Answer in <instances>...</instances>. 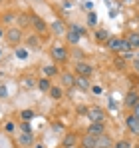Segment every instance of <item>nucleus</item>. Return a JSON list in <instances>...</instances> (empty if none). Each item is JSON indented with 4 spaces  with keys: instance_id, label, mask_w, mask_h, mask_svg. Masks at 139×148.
<instances>
[{
    "instance_id": "1",
    "label": "nucleus",
    "mask_w": 139,
    "mask_h": 148,
    "mask_svg": "<svg viewBox=\"0 0 139 148\" xmlns=\"http://www.w3.org/2000/svg\"><path fill=\"white\" fill-rule=\"evenodd\" d=\"M88 118H90V122H103L105 120V110L101 106H90L88 108Z\"/></svg>"
},
{
    "instance_id": "40",
    "label": "nucleus",
    "mask_w": 139,
    "mask_h": 148,
    "mask_svg": "<svg viewBox=\"0 0 139 148\" xmlns=\"http://www.w3.org/2000/svg\"><path fill=\"white\" fill-rule=\"evenodd\" d=\"M137 60H139V52H137Z\"/></svg>"
},
{
    "instance_id": "17",
    "label": "nucleus",
    "mask_w": 139,
    "mask_h": 148,
    "mask_svg": "<svg viewBox=\"0 0 139 148\" xmlns=\"http://www.w3.org/2000/svg\"><path fill=\"white\" fill-rule=\"evenodd\" d=\"M30 24L34 26L38 32H46V30H48V24L40 18V16H32V18H30Z\"/></svg>"
},
{
    "instance_id": "27",
    "label": "nucleus",
    "mask_w": 139,
    "mask_h": 148,
    "mask_svg": "<svg viewBox=\"0 0 139 148\" xmlns=\"http://www.w3.org/2000/svg\"><path fill=\"white\" fill-rule=\"evenodd\" d=\"M26 44H28V48H38L40 46V40H38V36H30L26 40Z\"/></svg>"
},
{
    "instance_id": "10",
    "label": "nucleus",
    "mask_w": 139,
    "mask_h": 148,
    "mask_svg": "<svg viewBox=\"0 0 139 148\" xmlns=\"http://www.w3.org/2000/svg\"><path fill=\"white\" fill-rule=\"evenodd\" d=\"M80 146L82 148H97V138L86 132V134L80 138Z\"/></svg>"
},
{
    "instance_id": "13",
    "label": "nucleus",
    "mask_w": 139,
    "mask_h": 148,
    "mask_svg": "<svg viewBox=\"0 0 139 148\" xmlns=\"http://www.w3.org/2000/svg\"><path fill=\"white\" fill-rule=\"evenodd\" d=\"M93 38H95V42H103V44H105V42L111 38V34H109L105 28H97L95 34H93Z\"/></svg>"
},
{
    "instance_id": "21",
    "label": "nucleus",
    "mask_w": 139,
    "mask_h": 148,
    "mask_svg": "<svg viewBox=\"0 0 139 148\" xmlns=\"http://www.w3.org/2000/svg\"><path fill=\"white\" fill-rule=\"evenodd\" d=\"M66 40H68L70 44H78V42L82 40V36H78L74 30H70V28H68V30H66Z\"/></svg>"
},
{
    "instance_id": "32",
    "label": "nucleus",
    "mask_w": 139,
    "mask_h": 148,
    "mask_svg": "<svg viewBox=\"0 0 139 148\" xmlns=\"http://www.w3.org/2000/svg\"><path fill=\"white\" fill-rule=\"evenodd\" d=\"M90 90H92V92L95 94V96H99V94H103V88H101V86H92Z\"/></svg>"
},
{
    "instance_id": "41",
    "label": "nucleus",
    "mask_w": 139,
    "mask_h": 148,
    "mask_svg": "<svg viewBox=\"0 0 139 148\" xmlns=\"http://www.w3.org/2000/svg\"><path fill=\"white\" fill-rule=\"evenodd\" d=\"M135 2H137V4H139V0H135Z\"/></svg>"
},
{
    "instance_id": "33",
    "label": "nucleus",
    "mask_w": 139,
    "mask_h": 148,
    "mask_svg": "<svg viewBox=\"0 0 139 148\" xmlns=\"http://www.w3.org/2000/svg\"><path fill=\"white\" fill-rule=\"evenodd\" d=\"M22 132H32V128H30V122H22Z\"/></svg>"
},
{
    "instance_id": "12",
    "label": "nucleus",
    "mask_w": 139,
    "mask_h": 148,
    "mask_svg": "<svg viewBox=\"0 0 139 148\" xmlns=\"http://www.w3.org/2000/svg\"><path fill=\"white\" fill-rule=\"evenodd\" d=\"M60 80H62V84L68 86V88L76 86V76H74L72 72H60Z\"/></svg>"
},
{
    "instance_id": "14",
    "label": "nucleus",
    "mask_w": 139,
    "mask_h": 148,
    "mask_svg": "<svg viewBox=\"0 0 139 148\" xmlns=\"http://www.w3.org/2000/svg\"><path fill=\"white\" fill-rule=\"evenodd\" d=\"M50 30L54 32V34H58V36H66V26L62 20H54L52 24H50Z\"/></svg>"
},
{
    "instance_id": "11",
    "label": "nucleus",
    "mask_w": 139,
    "mask_h": 148,
    "mask_svg": "<svg viewBox=\"0 0 139 148\" xmlns=\"http://www.w3.org/2000/svg\"><path fill=\"white\" fill-rule=\"evenodd\" d=\"M121 44H123V38H121V36H111V38L105 42V46L111 50V52H119V50H121Z\"/></svg>"
},
{
    "instance_id": "20",
    "label": "nucleus",
    "mask_w": 139,
    "mask_h": 148,
    "mask_svg": "<svg viewBox=\"0 0 139 148\" xmlns=\"http://www.w3.org/2000/svg\"><path fill=\"white\" fill-rule=\"evenodd\" d=\"M127 42L131 44V48L139 50V32H131V34H127Z\"/></svg>"
},
{
    "instance_id": "30",
    "label": "nucleus",
    "mask_w": 139,
    "mask_h": 148,
    "mask_svg": "<svg viewBox=\"0 0 139 148\" xmlns=\"http://www.w3.org/2000/svg\"><path fill=\"white\" fill-rule=\"evenodd\" d=\"M16 58L26 60V58H28V48H16Z\"/></svg>"
},
{
    "instance_id": "35",
    "label": "nucleus",
    "mask_w": 139,
    "mask_h": 148,
    "mask_svg": "<svg viewBox=\"0 0 139 148\" xmlns=\"http://www.w3.org/2000/svg\"><path fill=\"white\" fill-rule=\"evenodd\" d=\"M6 94H8V90H6V86H4V84H0V98H4Z\"/></svg>"
},
{
    "instance_id": "15",
    "label": "nucleus",
    "mask_w": 139,
    "mask_h": 148,
    "mask_svg": "<svg viewBox=\"0 0 139 148\" xmlns=\"http://www.w3.org/2000/svg\"><path fill=\"white\" fill-rule=\"evenodd\" d=\"M36 86H38V90H40V92H50V88H52L54 84H52V78L42 76V78H38V84H36Z\"/></svg>"
},
{
    "instance_id": "23",
    "label": "nucleus",
    "mask_w": 139,
    "mask_h": 148,
    "mask_svg": "<svg viewBox=\"0 0 139 148\" xmlns=\"http://www.w3.org/2000/svg\"><path fill=\"white\" fill-rule=\"evenodd\" d=\"M68 28H70V30H74V32H76L78 36H86V34H88V28H86V26H80V24H70Z\"/></svg>"
},
{
    "instance_id": "29",
    "label": "nucleus",
    "mask_w": 139,
    "mask_h": 148,
    "mask_svg": "<svg viewBox=\"0 0 139 148\" xmlns=\"http://www.w3.org/2000/svg\"><path fill=\"white\" fill-rule=\"evenodd\" d=\"M115 148H133V144H131L129 140L121 138V140H117V142H115Z\"/></svg>"
},
{
    "instance_id": "28",
    "label": "nucleus",
    "mask_w": 139,
    "mask_h": 148,
    "mask_svg": "<svg viewBox=\"0 0 139 148\" xmlns=\"http://www.w3.org/2000/svg\"><path fill=\"white\" fill-rule=\"evenodd\" d=\"M22 82H24V86H26V88H32V86H36V84H38V80H36V78H32V76H26Z\"/></svg>"
},
{
    "instance_id": "5",
    "label": "nucleus",
    "mask_w": 139,
    "mask_h": 148,
    "mask_svg": "<svg viewBox=\"0 0 139 148\" xmlns=\"http://www.w3.org/2000/svg\"><path fill=\"white\" fill-rule=\"evenodd\" d=\"M125 126H127V130H129L133 136H139V118L135 114L125 116Z\"/></svg>"
},
{
    "instance_id": "39",
    "label": "nucleus",
    "mask_w": 139,
    "mask_h": 148,
    "mask_svg": "<svg viewBox=\"0 0 139 148\" xmlns=\"http://www.w3.org/2000/svg\"><path fill=\"white\" fill-rule=\"evenodd\" d=\"M135 68H137V70H139V60H135Z\"/></svg>"
},
{
    "instance_id": "36",
    "label": "nucleus",
    "mask_w": 139,
    "mask_h": 148,
    "mask_svg": "<svg viewBox=\"0 0 139 148\" xmlns=\"http://www.w3.org/2000/svg\"><path fill=\"white\" fill-rule=\"evenodd\" d=\"M133 114H135V116H137V118H139V104H137V106H135V108H133Z\"/></svg>"
},
{
    "instance_id": "2",
    "label": "nucleus",
    "mask_w": 139,
    "mask_h": 148,
    "mask_svg": "<svg viewBox=\"0 0 139 148\" xmlns=\"http://www.w3.org/2000/svg\"><path fill=\"white\" fill-rule=\"evenodd\" d=\"M22 30L20 28H10L8 32H6V42L10 44V46H18L20 42H22Z\"/></svg>"
},
{
    "instance_id": "9",
    "label": "nucleus",
    "mask_w": 139,
    "mask_h": 148,
    "mask_svg": "<svg viewBox=\"0 0 139 148\" xmlns=\"http://www.w3.org/2000/svg\"><path fill=\"white\" fill-rule=\"evenodd\" d=\"M76 144H80V138L76 132H66L64 140H62V148H74Z\"/></svg>"
},
{
    "instance_id": "4",
    "label": "nucleus",
    "mask_w": 139,
    "mask_h": 148,
    "mask_svg": "<svg viewBox=\"0 0 139 148\" xmlns=\"http://www.w3.org/2000/svg\"><path fill=\"white\" fill-rule=\"evenodd\" d=\"M70 56V52L66 46H62V44H58V46H54L52 48V58H54V62H66Z\"/></svg>"
},
{
    "instance_id": "7",
    "label": "nucleus",
    "mask_w": 139,
    "mask_h": 148,
    "mask_svg": "<svg viewBox=\"0 0 139 148\" xmlns=\"http://www.w3.org/2000/svg\"><path fill=\"white\" fill-rule=\"evenodd\" d=\"M18 146L22 148L34 146V132H20L18 134Z\"/></svg>"
},
{
    "instance_id": "38",
    "label": "nucleus",
    "mask_w": 139,
    "mask_h": 148,
    "mask_svg": "<svg viewBox=\"0 0 139 148\" xmlns=\"http://www.w3.org/2000/svg\"><path fill=\"white\" fill-rule=\"evenodd\" d=\"M2 36H6V34H4V30H2V28H0V38H2Z\"/></svg>"
},
{
    "instance_id": "25",
    "label": "nucleus",
    "mask_w": 139,
    "mask_h": 148,
    "mask_svg": "<svg viewBox=\"0 0 139 148\" xmlns=\"http://www.w3.org/2000/svg\"><path fill=\"white\" fill-rule=\"evenodd\" d=\"M107 146H111V140L103 134V136H99L97 138V148H107Z\"/></svg>"
},
{
    "instance_id": "37",
    "label": "nucleus",
    "mask_w": 139,
    "mask_h": 148,
    "mask_svg": "<svg viewBox=\"0 0 139 148\" xmlns=\"http://www.w3.org/2000/svg\"><path fill=\"white\" fill-rule=\"evenodd\" d=\"M34 148H46V146H44L42 142H38V144H34Z\"/></svg>"
},
{
    "instance_id": "19",
    "label": "nucleus",
    "mask_w": 139,
    "mask_h": 148,
    "mask_svg": "<svg viewBox=\"0 0 139 148\" xmlns=\"http://www.w3.org/2000/svg\"><path fill=\"white\" fill-rule=\"evenodd\" d=\"M48 94H50V98H52V100H62V96H64V90H62L60 86H56V84H54V86L50 88V92H48Z\"/></svg>"
},
{
    "instance_id": "31",
    "label": "nucleus",
    "mask_w": 139,
    "mask_h": 148,
    "mask_svg": "<svg viewBox=\"0 0 139 148\" xmlns=\"http://www.w3.org/2000/svg\"><path fill=\"white\" fill-rule=\"evenodd\" d=\"M4 130H6L8 134H12V132L16 130V124H14V122H6V126H4Z\"/></svg>"
},
{
    "instance_id": "18",
    "label": "nucleus",
    "mask_w": 139,
    "mask_h": 148,
    "mask_svg": "<svg viewBox=\"0 0 139 148\" xmlns=\"http://www.w3.org/2000/svg\"><path fill=\"white\" fill-rule=\"evenodd\" d=\"M76 86H78L80 90H90V88H92V84H90V80H88L86 76H76Z\"/></svg>"
},
{
    "instance_id": "16",
    "label": "nucleus",
    "mask_w": 139,
    "mask_h": 148,
    "mask_svg": "<svg viewBox=\"0 0 139 148\" xmlns=\"http://www.w3.org/2000/svg\"><path fill=\"white\" fill-rule=\"evenodd\" d=\"M42 74H44L46 78H54V76L60 74V70H58L56 64H44V66H42Z\"/></svg>"
},
{
    "instance_id": "22",
    "label": "nucleus",
    "mask_w": 139,
    "mask_h": 148,
    "mask_svg": "<svg viewBox=\"0 0 139 148\" xmlns=\"http://www.w3.org/2000/svg\"><path fill=\"white\" fill-rule=\"evenodd\" d=\"M34 116H36V112H34V110H30V108H26V110H20V118H22V122H30Z\"/></svg>"
},
{
    "instance_id": "34",
    "label": "nucleus",
    "mask_w": 139,
    "mask_h": 148,
    "mask_svg": "<svg viewBox=\"0 0 139 148\" xmlns=\"http://www.w3.org/2000/svg\"><path fill=\"white\" fill-rule=\"evenodd\" d=\"M84 8H86L88 12H92V10H93V2H90V0H88V2H84Z\"/></svg>"
},
{
    "instance_id": "24",
    "label": "nucleus",
    "mask_w": 139,
    "mask_h": 148,
    "mask_svg": "<svg viewBox=\"0 0 139 148\" xmlns=\"http://www.w3.org/2000/svg\"><path fill=\"white\" fill-rule=\"evenodd\" d=\"M16 18H18V14H16V12H4V14H2V22H6V24L14 22Z\"/></svg>"
},
{
    "instance_id": "6",
    "label": "nucleus",
    "mask_w": 139,
    "mask_h": 148,
    "mask_svg": "<svg viewBox=\"0 0 139 148\" xmlns=\"http://www.w3.org/2000/svg\"><path fill=\"white\" fill-rule=\"evenodd\" d=\"M86 132L92 134V136H95V138H99V136L105 134V124L103 122H90V126H88Z\"/></svg>"
},
{
    "instance_id": "3",
    "label": "nucleus",
    "mask_w": 139,
    "mask_h": 148,
    "mask_svg": "<svg viewBox=\"0 0 139 148\" xmlns=\"http://www.w3.org/2000/svg\"><path fill=\"white\" fill-rule=\"evenodd\" d=\"M74 70L78 76H86V78H90L93 74V66L92 64H88V62H84V60H78L76 62V66H74Z\"/></svg>"
},
{
    "instance_id": "26",
    "label": "nucleus",
    "mask_w": 139,
    "mask_h": 148,
    "mask_svg": "<svg viewBox=\"0 0 139 148\" xmlns=\"http://www.w3.org/2000/svg\"><path fill=\"white\" fill-rule=\"evenodd\" d=\"M88 26H92V28H93V26H97V14H95L93 10H92V12H88Z\"/></svg>"
},
{
    "instance_id": "8",
    "label": "nucleus",
    "mask_w": 139,
    "mask_h": 148,
    "mask_svg": "<svg viewBox=\"0 0 139 148\" xmlns=\"http://www.w3.org/2000/svg\"><path fill=\"white\" fill-rule=\"evenodd\" d=\"M137 104H139V92H137V90H129V92L125 94L123 106H127V108H135Z\"/></svg>"
}]
</instances>
